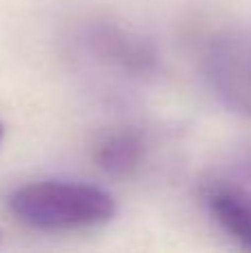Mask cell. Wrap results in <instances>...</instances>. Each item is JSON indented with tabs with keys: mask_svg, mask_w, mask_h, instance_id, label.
I'll return each instance as SVG.
<instances>
[{
	"mask_svg": "<svg viewBox=\"0 0 251 253\" xmlns=\"http://www.w3.org/2000/svg\"><path fill=\"white\" fill-rule=\"evenodd\" d=\"M9 211L36 231H78L109 222L116 202L105 189L69 180H40L9 196Z\"/></svg>",
	"mask_w": 251,
	"mask_h": 253,
	"instance_id": "obj_1",
	"label": "cell"
},
{
	"mask_svg": "<svg viewBox=\"0 0 251 253\" xmlns=\"http://www.w3.org/2000/svg\"><path fill=\"white\" fill-rule=\"evenodd\" d=\"M203 198L216 222L245 249H251V158L213 175L205 184Z\"/></svg>",
	"mask_w": 251,
	"mask_h": 253,
	"instance_id": "obj_2",
	"label": "cell"
},
{
	"mask_svg": "<svg viewBox=\"0 0 251 253\" xmlns=\"http://www.w3.org/2000/svg\"><path fill=\"white\" fill-rule=\"evenodd\" d=\"M98 167L111 175H129L140 167L145 158V144L131 131H116L109 133L96 144Z\"/></svg>",
	"mask_w": 251,
	"mask_h": 253,
	"instance_id": "obj_3",
	"label": "cell"
},
{
	"mask_svg": "<svg viewBox=\"0 0 251 253\" xmlns=\"http://www.w3.org/2000/svg\"><path fill=\"white\" fill-rule=\"evenodd\" d=\"M2 135H4V129H2V125H0V142H2Z\"/></svg>",
	"mask_w": 251,
	"mask_h": 253,
	"instance_id": "obj_4",
	"label": "cell"
}]
</instances>
